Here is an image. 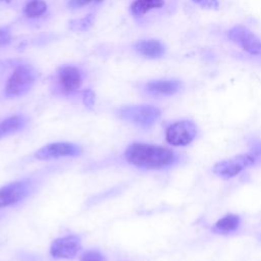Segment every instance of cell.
I'll use <instances>...</instances> for the list:
<instances>
[{
  "instance_id": "obj_1",
  "label": "cell",
  "mask_w": 261,
  "mask_h": 261,
  "mask_svg": "<svg viewBox=\"0 0 261 261\" xmlns=\"http://www.w3.org/2000/svg\"><path fill=\"white\" fill-rule=\"evenodd\" d=\"M126 162L142 169H161L175 164L178 160L171 150L144 142H134L124 152Z\"/></svg>"
},
{
  "instance_id": "obj_2",
  "label": "cell",
  "mask_w": 261,
  "mask_h": 261,
  "mask_svg": "<svg viewBox=\"0 0 261 261\" xmlns=\"http://www.w3.org/2000/svg\"><path fill=\"white\" fill-rule=\"evenodd\" d=\"M121 119L142 128L151 127L160 117V110L152 105H132L119 109Z\"/></svg>"
},
{
  "instance_id": "obj_3",
  "label": "cell",
  "mask_w": 261,
  "mask_h": 261,
  "mask_svg": "<svg viewBox=\"0 0 261 261\" xmlns=\"http://www.w3.org/2000/svg\"><path fill=\"white\" fill-rule=\"evenodd\" d=\"M35 82L34 72L25 66L16 68L8 79L5 86V96L15 98L24 95L30 91Z\"/></svg>"
},
{
  "instance_id": "obj_4",
  "label": "cell",
  "mask_w": 261,
  "mask_h": 261,
  "mask_svg": "<svg viewBox=\"0 0 261 261\" xmlns=\"http://www.w3.org/2000/svg\"><path fill=\"white\" fill-rule=\"evenodd\" d=\"M197 136V126L191 120H178L165 130L166 141L172 146H187L195 140Z\"/></svg>"
},
{
  "instance_id": "obj_5",
  "label": "cell",
  "mask_w": 261,
  "mask_h": 261,
  "mask_svg": "<svg viewBox=\"0 0 261 261\" xmlns=\"http://www.w3.org/2000/svg\"><path fill=\"white\" fill-rule=\"evenodd\" d=\"M228 39L252 55H261V40L248 28L238 24L227 31Z\"/></svg>"
},
{
  "instance_id": "obj_6",
  "label": "cell",
  "mask_w": 261,
  "mask_h": 261,
  "mask_svg": "<svg viewBox=\"0 0 261 261\" xmlns=\"http://www.w3.org/2000/svg\"><path fill=\"white\" fill-rule=\"evenodd\" d=\"M83 153L80 145L69 142L50 143L40 148L35 156L39 160H50L62 157H79Z\"/></svg>"
},
{
  "instance_id": "obj_7",
  "label": "cell",
  "mask_w": 261,
  "mask_h": 261,
  "mask_svg": "<svg viewBox=\"0 0 261 261\" xmlns=\"http://www.w3.org/2000/svg\"><path fill=\"white\" fill-rule=\"evenodd\" d=\"M255 156L251 154L239 155L230 159L217 162L213 166V173L217 176L227 179L238 175L242 170L255 163Z\"/></svg>"
},
{
  "instance_id": "obj_8",
  "label": "cell",
  "mask_w": 261,
  "mask_h": 261,
  "mask_svg": "<svg viewBox=\"0 0 261 261\" xmlns=\"http://www.w3.org/2000/svg\"><path fill=\"white\" fill-rule=\"evenodd\" d=\"M33 187L31 181L21 179L7 184L0 188V207H8L15 205L32 193Z\"/></svg>"
},
{
  "instance_id": "obj_9",
  "label": "cell",
  "mask_w": 261,
  "mask_h": 261,
  "mask_svg": "<svg viewBox=\"0 0 261 261\" xmlns=\"http://www.w3.org/2000/svg\"><path fill=\"white\" fill-rule=\"evenodd\" d=\"M82 248L81 238L68 234L54 240L50 246V254L55 259H71Z\"/></svg>"
},
{
  "instance_id": "obj_10",
  "label": "cell",
  "mask_w": 261,
  "mask_h": 261,
  "mask_svg": "<svg viewBox=\"0 0 261 261\" xmlns=\"http://www.w3.org/2000/svg\"><path fill=\"white\" fill-rule=\"evenodd\" d=\"M59 82L63 92L71 94L81 88L83 77L76 67L64 66L59 72Z\"/></svg>"
},
{
  "instance_id": "obj_11",
  "label": "cell",
  "mask_w": 261,
  "mask_h": 261,
  "mask_svg": "<svg viewBox=\"0 0 261 261\" xmlns=\"http://www.w3.org/2000/svg\"><path fill=\"white\" fill-rule=\"evenodd\" d=\"M181 88L178 80H159L146 85V92L152 96H171L177 93Z\"/></svg>"
},
{
  "instance_id": "obj_12",
  "label": "cell",
  "mask_w": 261,
  "mask_h": 261,
  "mask_svg": "<svg viewBox=\"0 0 261 261\" xmlns=\"http://www.w3.org/2000/svg\"><path fill=\"white\" fill-rule=\"evenodd\" d=\"M28 118L21 114L11 115L0 121V139L20 132L27 126Z\"/></svg>"
},
{
  "instance_id": "obj_13",
  "label": "cell",
  "mask_w": 261,
  "mask_h": 261,
  "mask_svg": "<svg viewBox=\"0 0 261 261\" xmlns=\"http://www.w3.org/2000/svg\"><path fill=\"white\" fill-rule=\"evenodd\" d=\"M136 50L148 58H160L165 54L164 45L157 40H145L136 44Z\"/></svg>"
},
{
  "instance_id": "obj_14",
  "label": "cell",
  "mask_w": 261,
  "mask_h": 261,
  "mask_svg": "<svg viewBox=\"0 0 261 261\" xmlns=\"http://www.w3.org/2000/svg\"><path fill=\"white\" fill-rule=\"evenodd\" d=\"M241 224L240 216L236 214H227L220 218L214 225V230L219 233H230L236 231Z\"/></svg>"
},
{
  "instance_id": "obj_15",
  "label": "cell",
  "mask_w": 261,
  "mask_h": 261,
  "mask_svg": "<svg viewBox=\"0 0 261 261\" xmlns=\"http://www.w3.org/2000/svg\"><path fill=\"white\" fill-rule=\"evenodd\" d=\"M164 5V0H136L132 6V12L136 15H142L154 8H160Z\"/></svg>"
},
{
  "instance_id": "obj_16",
  "label": "cell",
  "mask_w": 261,
  "mask_h": 261,
  "mask_svg": "<svg viewBox=\"0 0 261 261\" xmlns=\"http://www.w3.org/2000/svg\"><path fill=\"white\" fill-rule=\"evenodd\" d=\"M47 9V5L43 0H30L24 6V14L29 17H38Z\"/></svg>"
},
{
  "instance_id": "obj_17",
  "label": "cell",
  "mask_w": 261,
  "mask_h": 261,
  "mask_svg": "<svg viewBox=\"0 0 261 261\" xmlns=\"http://www.w3.org/2000/svg\"><path fill=\"white\" fill-rule=\"evenodd\" d=\"M81 261H107V259L98 250H88L82 255Z\"/></svg>"
},
{
  "instance_id": "obj_18",
  "label": "cell",
  "mask_w": 261,
  "mask_h": 261,
  "mask_svg": "<svg viewBox=\"0 0 261 261\" xmlns=\"http://www.w3.org/2000/svg\"><path fill=\"white\" fill-rule=\"evenodd\" d=\"M193 2L205 9H217L219 7L218 0H193Z\"/></svg>"
},
{
  "instance_id": "obj_19",
  "label": "cell",
  "mask_w": 261,
  "mask_h": 261,
  "mask_svg": "<svg viewBox=\"0 0 261 261\" xmlns=\"http://www.w3.org/2000/svg\"><path fill=\"white\" fill-rule=\"evenodd\" d=\"M84 103L88 107H92L95 102V95L91 90H86L84 92Z\"/></svg>"
},
{
  "instance_id": "obj_20",
  "label": "cell",
  "mask_w": 261,
  "mask_h": 261,
  "mask_svg": "<svg viewBox=\"0 0 261 261\" xmlns=\"http://www.w3.org/2000/svg\"><path fill=\"white\" fill-rule=\"evenodd\" d=\"M9 41H10L9 33L0 29V46H3L5 44L9 43Z\"/></svg>"
},
{
  "instance_id": "obj_21",
  "label": "cell",
  "mask_w": 261,
  "mask_h": 261,
  "mask_svg": "<svg viewBox=\"0 0 261 261\" xmlns=\"http://www.w3.org/2000/svg\"><path fill=\"white\" fill-rule=\"evenodd\" d=\"M91 0H70V6L72 7H81L88 4Z\"/></svg>"
},
{
  "instance_id": "obj_22",
  "label": "cell",
  "mask_w": 261,
  "mask_h": 261,
  "mask_svg": "<svg viewBox=\"0 0 261 261\" xmlns=\"http://www.w3.org/2000/svg\"><path fill=\"white\" fill-rule=\"evenodd\" d=\"M97 1H101V0H97Z\"/></svg>"
},
{
  "instance_id": "obj_23",
  "label": "cell",
  "mask_w": 261,
  "mask_h": 261,
  "mask_svg": "<svg viewBox=\"0 0 261 261\" xmlns=\"http://www.w3.org/2000/svg\"><path fill=\"white\" fill-rule=\"evenodd\" d=\"M6 1H10V0H6Z\"/></svg>"
}]
</instances>
